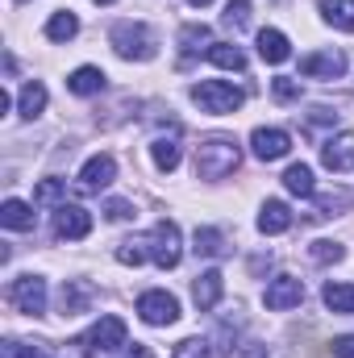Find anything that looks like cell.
I'll return each instance as SVG.
<instances>
[{"label": "cell", "instance_id": "obj_9", "mask_svg": "<svg viewBox=\"0 0 354 358\" xmlns=\"http://www.w3.org/2000/svg\"><path fill=\"white\" fill-rule=\"evenodd\" d=\"M92 234V213L80 208V204H59L55 208V238L63 242H80Z\"/></svg>", "mask_w": 354, "mask_h": 358}, {"label": "cell", "instance_id": "obj_39", "mask_svg": "<svg viewBox=\"0 0 354 358\" xmlns=\"http://www.w3.org/2000/svg\"><path fill=\"white\" fill-rule=\"evenodd\" d=\"M125 358H150V346H138V342H134V350H129Z\"/></svg>", "mask_w": 354, "mask_h": 358}, {"label": "cell", "instance_id": "obj_13", "mask_svg": "<svg viewBox=\"0 0 354 358\" xmlns=\"http://www.w3.org/2000/svg\"><path fill=\"white\" fill-rule=\"evenodd\" d=\"M221 292H225V275H221V271H204V275L192 283V300H196L200 313L217 308V304H221Z\"/></svg>", "mask_w": 354, "mask_h": 358}, {"label": "cell", "instance_id": "obj_19", "mask_svg": "<svg viewBox=\"0 0 354 358\" xmlns=\"http://www.w3.org/2000/svg\"><path fill=\"white\" fill-rule=\"evenodd\" d=\"M67 88L76 96H96V92H104V71L100 67H76L67 76Z\"/></svg>", "mask_w": 354, "mask_h": 358}, {"label": "cell", "instance_id": "obj_38", "mask_svg": "<svg viewBox=\"0 0 354 358\" xmlns=\"http://www.w3.org/2000/svg\"><path fill=\"white\" fill-rule=\"evenodd\" d=\"M334 358H354V334H346V338L334 342Z\"/></svg>", "mask_w": 354, "mask_h": 358}, {"label": "cell", "instance_id": "obj_7", "mask_svg": "<svg viewBox=\"0 0 354 358\" xmlns=\"http://www.w3.org/2000/svg\"><path fill=\"white\" fill-rule=\"evenodd\" d=\"M138 317H142L146 325H155V329L176 325L179 321V300L171 292H142V296H138Z\"/></svg>", "mask_w": 354, "mask_h": 358}, {"label": "cell", "instance_id": "obj_23", "mask_svg": "<svg viewBox=\"0 0 354 358\" xmlns=\"http://www.w3.org/2000/svg\"><path fill=\"white\" fill-rule=\"evenodd\" d=\"M80 34V21H76V13H67V8H59L50 21H46V38L50 42H71Z\"/></svg>", "mask_w": 354, "mask_h": 358}, {"label": "cell", "instance_id": "obj_32", "mask_svg": "<svg viewBox=\"0 0 354 358\" xmlns=\"http://www.w3.org/2000/svg\"><path fill=\"white\" fill-rule=\"evenodd\" d=\"M142 259H146V242H121V246H117V263L138 267Z\"/></svg>", "mask_w": 354, "mask_h": 358}, {"label": "cell", "instance_id": "obj_22", "mask_svg": "<svg viewBox=\"0 0 354 358\" xmlns=\"http://www.w3.org/2000/svg\"><path fill=\"white\" fill-rule=\"evenodd\" d=\"M321 13L334 29H346L354 34V0H321Z\"/></svg>", "mask_w": 354, "mask_h": 358}, {"label": "cell", "instance_id": "obj_31", "mask_svg": "<svg viewBox=\"0 0 354 358\" xmlns=\"http://www.w3.org/2000/svg\"><path fill=\"white\" fill-rule=\"evenodd\" d=\"M225 25L246 29V25H250V4H246V0H229V4H225Z\"/></svg>", "mask_w": 354, "mask_h": 358}, {"label": "cell", "instance_id": "obj_29", "mask_svg": "<svg viewBox=\"0 0 354 358\" xmlns=\"http://www.w3.org/2000/svg\"><path fill=\"white\" fill-rule=\"evenodd\" d=\"M63 196H67V183L63 179H42L38 187H34V204H63Z\"/></svg>", "mask_w": 354, "mask_h": 358}, {"label": "cell", "instance_id": "obj_33", "mask_svg": "<svg viewBox=\"0 0 354 358\" xmlns=\"http://www.w3.org/2000/svg\"><path fill=\"white\" fill-rule=\"evenodd\" d=\"M179 42H183V50H187V55H196V50H200V42H208V25H187V29L179 34Z\"/></svg>", "mask_w": 354, "mask_h": 358}, {"label": "cell", "instance_id": "obj_5", "mask_svg": "<svg viewBox=\"0 0 354 358\" xmlns=\"http://www.w3.org/2000/svg\"><path fill=\"white\" fill-rule=\"evenodd\" d=\"M8 304L25 317H42L46 313V279L42 275H21L8 283Z\"/></svg>", "mask_w": 354, "mask_h": 358}, {"label": "cell", "instance_id": "obj_3", "mask_svg": "<svg viewBox=\"0 0 354 358\" xmlns=\"http://www.w3.org/2000/svg\"><path fill=\"white\" fill-rule=\"evenodd\" d=\"M142 242H146V259H155V267H163V271L179 267V259H183V238H179L176 221H159Z\"/></svg>", "mask_w": 354, "mask_h": 358}, {"label": "cell", "instance_id": "obj_26", "mask_svg": "<svg viewBox=\"0 0 354 358\" xmlns=\"http://www.w3.org/2000/svg\"><path fill=\"white\" fill-rule=\"evenodd\" d=\"M171 358H225V346H213L208 338H187L171 350Z\"/></svg>", "mask_w": 354, "mask_h": 358}, {"label": "cell", "instance_id": "obj_17", "mask_svg": "<svg viewBox=\"0 0 354 358\" xmlns=\"http://www.w3.org/2000/svg\"><path fill=\"white\" fill-rule=\"evenodd\" d=\"M259 229H263V234H283V229H292V208H288L283 200H267L263 213H259Z\"/></svg>", "mask_w": 354, "mask_h": 358}, {"label": "cell", "instance_id": "obj_2", "mask_svg": "<svg viewBox=\"0 0 354 358\" xmlns=\"http://www.w3.org/2000/svg\"><path fill=\"white\" fill-rule=\"evenodd\" d=\"M108 42H113V50H117L121 59H134V63H150V59L159 55V42H155L150 25H142V21H121V25H113Z\"/></svg>", "mask_w": 354, "mask_h": 358}, {"label": "cell", "instance_id": "obj_6", "mask_svg": "<svg viewBox=\"0 0 354 358\" xmlns=\"http://www.w3.org/2000/svg\"><path fill=\"white\" fill-rule=\"evenodd\" d=\"M125 334H129V329H125V321H121V317H100V321L92 325L88 334H84V338L76 342V346H80L84 355H104V350H121V346H125Z\"/></svg>", "mask_w": 354, "mask_h": 358}, {"label": "cell", "instance_id": "obj_14", "mask_svg": "<svg viewBox=\"0 0 354 358\" xmlns=\"http://www.w3.org/2000/svg\"><path fill=\"white\" fill-rule=\"evenodd\" d=\"M321 163L330 167V171H346L354 163V134H338V138H330L325 146H321Z\"/></svg>", "mask_w": 354, "mask_h": 358}, {"label": "cell", "instance_id": "obj_30", "mask_svg": "<svg viewBox=\"0 0 354 358\" xmlns=\"http://www.w3.org/2000/svg\"><path fill=\"white\" fill-rule=\"evenodd\" d=\"M334 208H351V192H330L313 204V221H325V217H338Z\"/></svg>", "mask_w": 354, "mask_h": 358}, {"label": "cell", "instance_id": "obj_36", "mask_svg": "<svg viewBox=\"0 0 354 358\" xmlns=\"http://www.w3.org/2000/svg\"><path fill=\"white\" fill-rule=\"evenodd\" d=\"M4 358H50L46 350H38V346H21V342H8L4 346Z\"/></svg>", "mask_w": 354, "mask_h": 358}, {"label": "cell", "instance_id": "obj_16", "mask_svg": "<svg viewBox=\"0 0 354 358\" xmlns=\"http://www.w3.org/2000/svg\"><path fill=\"white\" fill-rule=\"evenodd\" d=\"M259 55H263V63H288L292 59V42L279 29H259Z\"/></svg>", "mask_w": 354, "mask_h": 358}, {"label": "cell", "instance_id": "obj_34", "mask_svg": "<svg viewBox=\"0 0 354 358\" xmlns=\"http://www.w3.org/2000/svg\"><path fill=\"white\" fill-rule=\"evenodd\" d=\"M313 259H317V263H342L346 250H342L338 242H313Z\"/></svg>", "mask_w": 354, "mask_h": 358}, {"label": "cell", "instance_id": "obj_24", "mask_svg": "<svg viewBox=\"0 0 354 358\" xmlns=\"http://www.w3.org/2000/svg\"><path fill=\"white\" fill-rule=\"evenodd\" d=\"M0 221H4L8 229H34V208H29L25 200H4V204H0Z\"/></svg>", "mask_w": 354, "mask_h": 358}, {"label": "cell", "instance_id": "obj_4", "mask_svg": "<svg viewBox=\"0 0 354 358\" xmlns=\"http://www.w3.org/2000/svg\"><path fill=\"white\" fill-rule=\"evenodd\" d=\"M192 100L200 104V113H213V117H225V113H238L242 108V88L225 84V80H204L192 88Z\"/></svg>", "mask_w": 354, "mask_h": 358}, {"label": "cell", "instance_id": "obj_35", "mask_svg": "<svg viewBox=\"0 0 354 358\" xmlns=\"http://www.w3.org/2000/svg\"><path fill=\"white\" fill-rule=\"evenodd\" d=\"M104 217H108V221H129V217H134V204H129V200H108V204H104Z\"/></svg>", "mask_w": 354, "mask_h": 358}, {"label": "cell", "instance_id": "obj_18", "mask_svg": "<svg viewBox=\"0 0 354 358\" xmlns=\"http://www.w3.org/2000/svg\"><path fill=\"white\" fill-rule=\"evenodd\" d=\"M321 300H325V308H330V313L354 317V283H325Z\"/></svg>", "mask_w": 354, "mask_h": 358}, {"label": "cell", "instance_id": "obj_8", "mask_svg": "<svg viewBox=\"0 0 354 358\" xmlns=\"http://www.w3.org/2000/svg\"><path fill=\"white\" fill-rule=\"evenodd\" d=\"M300 300H304V283H300L296 275H275L263 292V304L271 313H288V308H296Z\"/></svg>", "mask_w": 354, "mask_h": 358}, {"label": "cell", "instance_id": "obj_10", "mask_svg": "<svg viewBox=\"0 0 354 358\" xmlns=\"http://www.w3.org/2000/svg\"><path fill=\"white\" fill-rule=\"evenodd\" d=\"M113 179H117V159L113 155H92L88 163H84V171H80V179H76V187L80 192H100Z\"/></svg>", "mask_w": 354, "mask_h": 358}, {"label": "cell", "instance_id": "obj_11", "mask_svg": "<svg viewBox=\"0 0 354 358\" xmlns=\"http://www.w3.org/2000/svg\"><path fill=\"white\" fill-rule=\"evenodd\" d=\"M342 71H346V55H338V50H317V55L300 59V76H309V80H338Z\"/></svg>", "mask_w": 354, "mask_h": 358}, {"label": "cell", "instance_id": "obj_25", "mask_svg": "<svg viewBox=\"0 0 354 358\" xmlns=\"http://www.w3.org/2000/svg\"><path fill=\"white\" fill-rule=\"evenodd\" d=\"M150 159L159 171H176L179 167V138H155L150 142Z\"/></svg>", "mask_w": 354, "mask_h": 358}, {"label": "cell", "instance_id": "obj_1", "mask_svg": "<svg viewBox=\"0 0 354 358\" xmlns=\"http://www.w3.org/2000/svg\"><path fill=\"white\" fill-rule=\"evenodd\" d=\"M238 163H242V150H238V142L234 138H204L200 146H196V176L200 179H225L238 171Z\"/></svg>", "mask_w": 354, "mask_h": 358}, {"label": "cell", "instance_id": "obj_41", "mask_svg": "<svg viewBox=\"0 0 354 358\" xmlns=\"http://www.w3.org/2000/svg\"><path fill=\"white\" fill-rule=\"evenodd\" d=\"M96 4H113V0H96Z\"/></svg>", "mask_w": 354, "mask_h": 358}, {"label": "cell", "instance_id": "obj_28", "mask_svg": "<svg viewBox=\"0 0 354 358\" xmlns=\"http://www.w3.org/2000/svg\"><path fill=\"white\" fill-rule=\"evenodd\" d=\"M196 255H204V259L225 255V234L221 229H196Z\"/></svg>", "mask_w": 354, "mask_h": 358}, {"label": "cell", "instance_id": "obj_27", "mask_svg": "<svg viewBox=\"0 0 354 358\" xmlns=\"http://www.w3.org/2000/svg\"><path fill=\"white\" fill-rule=\"evenodd\" d=\"M208 59H213L217 67H225V71H242V67H246V55H242L234 42H213V46H208Z\"/></svg>", "mask_w": 354, "mask_h": 358}, {"label": "cell", "instance_id": "obj_40", "mask_svg": "<svg viewBox=\"0 0 354 358\" xmlns=\"http://www.w3.org/2000/svg\"><path fill=\"white\" fill-rule=\"evenodd\" d=\"M187 4H192V8H204V4H213V0H187Z\"/></svg>", "mask_w": 354, "mask_h": 358}, {"label": "cell", "instance_id": "obj_21", "mask_svg": "<svg viewBox=\"0 0 354 358\" xmlns=\"http://www.w3.org/2000/svg\"><path fill=\"white\" fill-rule=\"evenodd\" d=\"M42 108H46V88H42L38 80H29V84L21 88V96H17V113H21L25 121H34Z\"/></svg>", "mask_w": 354, "mask_h": 358}, {"label": "cell", "instance_id": "obj_12", "mask_svg": "<svg viewBox=\"0 0 354 358\" xmlns=\"http://www.w3.org/2000/svg\"><path fill=\"white\" fill-rule=\"evenodd\" d=\"M250 150H255V159L275 163V159H283V155L292 150V138H288L283 129H255V134H250Z\"/></svg>", "mask_w": 354, "mask_h": 358}, {"label": "cell", "instance_id": "obj_15", "mask_svg": "<svg viewBox=\"0 0 354 358\" xmlns=\"http://www.w3.org/2000/svg\"><path fill=\"white\" fill-rule=\"evenodd\" d=\"M92 296H96L92 283H84V279H67V283H63V317H80V313H88Z\"/></svg>", "mask_w": 354, "mask_h": 358}, {"label": "cell", "instance_id": "obj_37", "mask_svg": "<svg viewBox=\"0 0 354 358\" xmlns=\"http://www.w3.org/2000/svg\"><path fill=\"white\" fill-rule=\"evenodd\" d=\"M271 88H275V96H279V100H296V96H300V84H296V80H288V76H279Z\"/></svg>", "mask_w": 354, "mask_h": 358}, {"label": "cell", "instance_id": "obj_20", "mask_svg": "<svg viewBox=\"0 0 354 358\" xmlns=\"http://www.w3.org/2000/svg\"><path fill=\"white\" fill-rule=\"evenodd\" d=\"M283 187L292 192V196H317V183H313V167H304V163H292L288 171H283Z\"/></svg>", "mask_w": 354, "mask_h": 358}]
</instances>
